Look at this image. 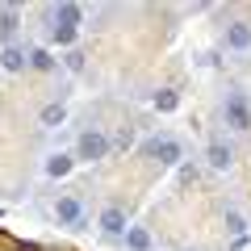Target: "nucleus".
Here are the masks:
<instances>
[{"label":"nucleus","instance_id":"obj_6","mask_svg":"<svg viewBox=\"0 0 251 251\" xmlns=\"http://www.w3.org/2000/svg\"><path fill=\"white\" fill-rule=\"evenodd\" d=\"M80 17H84V9H80V4H72V0H63L59 9H54V21H59L63 29H75V25H80Z\"/></svg>","mask_w":251,"mask_h":251},{"label":"nucleus","instance_id":"obj_4","mask_svg":"<svg viewBox=\"0 0 251 251\" xmlns=\"http://www.w3.org/2000/svg\"><path fill=\"white\" fill-rule=\"evenodd\" d=\"M100 230H105V234H126V209L122 205H109L105 214H100Z\"/></svg>","mask_w":251,"mask_h":251},{"label":"nucleus","instance_id":"obj_1","mask_svg":"<svg viewBox=\"0 0 251 251\" xmlns=\"http://www.w3.org/2000/svg\"><path fill=\"white\" fill-rule=\"evenodd\" d=\"M75 151H80V159H105V151H109V138L100 134V130H84L80 134V147H75Z\"/></svg>","mask_w":251,"mask_h":251},{"label":"nucleus","instance_id":"obj_8","mask_svg":"<svg viewBox=\"0 0 251 251\" xmlns=\"http://www.w3.org/2000/svg\"><path fill=\"white\" fill-rule=\"evenodd\" d=\"M230 159L234 155H230L226 143H209V163H214V168H230Z\"/></svg>","mask_w":251,"mask_h":251},{"label":"nucleus","instance_id":"obj_10","mask_svg":"<svg viewBox=\"0 0 251 251\" xmlns=\"http://www.w3.org/2000/svg\"><path fill=\"white\" fill-rule=\"evenodd\" d=\"M13 34H17V9L9 4V9H0V38H13Z\"/></svg>","mask_w":251,"mask_h":251},{"label":"nucleus","instance_id":"obj_9","mask_svg":"<svg viewBox=\"0 0 251 251\" xmlns=\"http://www.w3.org/2000/svg\"><path fill=\"white\" fill-rule=\"evenodd\" d=\"M0 63H4V72H21V67H25V50H17V46H9V50L0 54Z\"/></svg>","mask_w":251,"mask_h":251},{"label":"nucleus","instance_id":"obj_15","mask_svg":"<svg viewBox=\"0 0 251 251\" xmlns=\"http://www.w3.org/2000/svg\"><path fill=\"white\" fill-rule=\"evenodd\" d=\"M29 63H34L38 72H50V67H54V59H50L46 50H34V54H29Z\"/></svg>","mask_w":251,"mask_h":251},{"label":"nucleus","instance_id":"obj_7","mask_svg":"<svg viewBox=\"0 0 251 251\" xmlns=\"http://www.w3.org/2000/svg\"><path fill=\"white\" fill-rule=\"evenodd\" d=\"M54 214H59V222H67V226H75L84 218V209H80V201L75 197H63L59 205H54Z\"/></svg>","mask_w":251,"mask_h":251},{"label":"nucleus","instance_id":"obj_16","mask_svg":"<svg viewBox=\"0 0 251 251\" xmlns=\"http://www.w3.org/2000/svg\"><path fill=\"white\" fill-rule=\"evenodd\" d=\"M50 34H54V42H63V46H72V42H75V29H63V25H54Z\"/></svg>","mask_w":251,"mask_h":251},{"label":"nucleus","instance_id":"obj_18","mask_svg":"<svg viewBox=\"0 0 251 251\" xmlns=\"http://www.w3.org/2000/svg\"><path fill=\"white\" fill-rule=\"evenodd\" d=\"M226 226H230L234 234H243V218H239V214H226Z\"/></svg>","mask_w":251,"mask_h":251},{"label":"nucleus","instance_id":"obj_5","mask_svg":"<svg viewBox=\"0 0 251 251\" xmlns=\"http://www.w3.org/2000/svg\"><path fill=\"white\" fill-rule=\"evenodd\" d=\"M226 46H230V50H247L251 46V25L247 21H234V25L226 29Z\"/></svg>","mask_w":251,"mask_h":251},{"label":"nucleus","instance_id":"obj_11","mask_svg":"<svg viewBox=\"0 0 251 251\" xmlns=\"http://www.w3.org/2000/svg\"><path fill=\"white\" fill-rule=\"evenodd\" d=\"M180 105V97L172 88H163V92H155V109H159V113H172V109Z\"/></svg>","mask_w":251,"mask_h":251},{"label":"nucleus","instance_id":"obj_12","mask_svg":"<svg viewBox=\"0 0 251 251\" xmlns=\"http://www.w3.org/2000/svg\"><path fill=\"white\" fill-rule=\"evenodd\" d=\"M126 243H130V251H151V234L147 230H126Z\"/></svg>","mask_w":251,"mask_h":251},{"label":"nucleus","instance_id":"obj_2","mask_svg":"<svg viewBox=\"0 0 251 251\" xmlns=\"http://www.w3.org/2000/svg\"><path fill=\"white\" fill-rule=\"evenodd\" d=\"M226 122L234 126V130H251V109H247V100L234 92V97H226Z\"/></svg>","mask_w":251,"mask_h":251},{"label":"nucleus","instance_id":"obj_13","mask_svg":"<svg viewBox=\"0 0 251 251\" xmlns=\"http://www.w3.org/2000/svg\"><path fill=\"white\" fill-rule=\"evenodd\" d=\"M63 117H67V109H63V105H46L42 109V126H63Z\"/></svg>","mask_w":251,"mask_h":251},{"label":"nucleus","instance_id":"obj_3","mask_svg":"<svg viewBox=\"0 0 251 251\" xmlns=\"http://www.w3.org/2000/svg\"><path fill=\"white\" fill-rule=\"evenodd\" d=\"M147 155H155L159 163H180V143L176 138H151L147 143Z\"/></svg>","mask_w":251,"mask_h":251},{"label":"nucleus","instance_id":"obj_17","mask_svg":"<svg viewBox=\"0 0 251 251\" xmlns=\"http://www.w3.org/2000/svg\"><path fill=\"white\" fill-rule=\"evenodd\" d=\"M67 67H72V72H84V54L72 50V54H67Z\"/></svg>","mask_w":251,"mask_h":251},{"label":"nucleus","instance_id":"obj_14","mask_svg":"<svg viewBox=\"0 0 251 251\" xmlns=\"http://www.w3.org/2000/svg\"><path fill=\"white\" fill-rule=\"evenodd\" d=\"M46 172H50V176H67V172H72V155H54V159L46 163Z\"/></svg>","mask_w":251,"mask_h":251}]
</instances>
